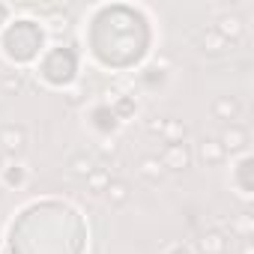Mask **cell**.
I'll return each mask as SVG.
<instances>
[{
	"label": "cell",
	"mask_w": 254,
	"mask_h": 254,
	"mask_svg": "<svg viewBox=\"0 0 254 254\" xmlns=\"http://www.w3.org/2000/svg\"><path fill=\"white\" fill-rule=\"evenodd\" d=\"M189 165V150L183 144H168V150L162 153V168H171V171H180Z\"/></svg>",
	"instance_id": "cell-1"
},
{
	"label": "cell",
	"mask_w": 254,
	"mask_h": 254,
	"mask_svg": "<svg viewBox=\"0 0 254 254\" xmlns=\"http://www.w3.org/2000/svg\"><path fill=\"white\" fill-rule=\"evenodd\" d=\"M0 144H3L9 153H18L24 147V132L21 129H3L0 132Z\"/></svg>",
	"instance_id": "cell-2"
},
{
	"label": "cell",
	"mask_w": 254,
	"mask_h": 254,
	"mask_svg": "<svg viewBox=\"0 0 254 254\" xmlns=\"http://www.w3.org/2000/svg\"><path fill=\"white\" fill-rule=\"evenodd\" d=\"M200 159L203 162H221L224 159V147L218 141H203L200 144Z\"/></svg>",
	"instance_id": "cell-3"
},
{
	"label": "cell",
	"mask_w": 254,
	"mask_h": 254,
	"mask_svg": "<svg viewBox=\"0 0 254 254\" xmlns=\"http://www.w3.org/2000/svg\"><path fill=\"white\" fill-rule=\"evenodd\" d=\"M212 111H215L218 117H224V120H236V114H239V105H236L233 99H218V102L212 105Z\"/></svg>",
	"instance_id": "cell-4"
},
{
	"label": "cell",
	"mask_w": 254,
	"mask_h": 254,
	"mask_svg": "<svg viewBox=\"0 0 254 254\" xmlns=\"http://www.w3.org/2000/svg\"><path fill=\"white\" fill-rule=\"evenodd\" d=\"M245 141H248V138H245V132L233 126V129L224 135V144H221V147H224V150H242V147H245Z\"/></svg>",
	"instance_id": "cell-5"
},
{
	"label": "cell",
	"mask_w": 254,
	"mask_h": 254,
	"mask_svg": "<svg viewBox=\"0 0 254 254\" xmlns=\"http://www.w3.org/2000/svg\"><path fill=\"white\" fill-rule=\"evenodd\" d=\"M242 33V24L239 18H221V27H218V36L227 39V36H239Z\"/></svg>",
	"instance_id": "cell-6"
},
{
	"label": "cell",
	"mask_w": 254,
	"mask_h": 254,
	"mask_svg": "<svg viewBox=\"0 0 254 254\" xmlns=\"http://www.w3.org/2000/svg\"><path fill=\"white\" fill-rule=\"evenodd\" d=\"M87 183H90V189L99 194V191H105V189L111 186V177H108L105 171H99V174H90V177H87Z\"/></svg>",
	"instance_id": "cell-7"
},
{
	"label": "cell",
	"mask_w": 254,
	"mask_h": 254,
	"mask_svg": "<svg viewBox=\"0 0 254 254\" xmlns=\"http://www.w3.org/2000/svg\"><path fill=\"white\" fill-rule=\"evenodd\" d=\"M203 251H206V254H221V251H224V239H221L218 233H209V236L203 239Z\"/></svg>",
	"instance_id": "cell-8"
},
{
	"label": "cell",
	"mask_w": 254,
	"mask_h": 254,
	"mask_svg": "<svg viewBox=\"0 0 254 254\" xmlns=\"http://www.w3.org/2000/svg\"><path fill=\"white\" fill-rule=\"evenodd\" d=\"M105 191H108V197H111L114 203H123L126 197H129V194H126V186H123V183H111Z\"/></svg>",
	"instance_id": "cell-9"
},
{
	"label": "cell",
	"mask_w": 254,
	"mask_h": 254,
	"mask_svg": "<svg viewBox=\"0 0 254 254\" xmlns=\"http://www.w3.org/2000/svg\"><path fill=\"white\" fill-rule=\"evenodd\" d=\"M72 171L81 174V177H90V174H93V162H90V159H75V162H72Z\"/></svg>",
	"instance_id": "cell-10"
},
{
	"label": "cell",
	"mask_w": 254,
	"mask_h": 254,
	"mask_svg": "<svg viewBox=\"0 0 254 254\" xmlns=\"http://www.w3.org/2000/svg\"><path fill=\"white\" fill-rule=\"evenodd\" d=\"M159 171H162L159 162H150V159L144 162V174H147V177H159Z\"/></svg>",
	"instance_id": "cell-11"
}]
</instances>
